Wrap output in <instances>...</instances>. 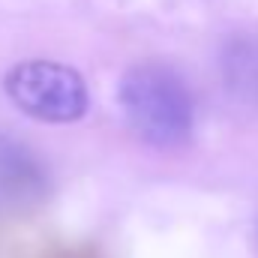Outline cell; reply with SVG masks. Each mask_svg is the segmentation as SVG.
I'll use <instances>...</instances> for the list:
<instances>
[{
    "instance_id": "1",
    "label": "cell",
    "mask_w": 258,
    "mask_h": 258,
    "mask_svg": "<svg viewBox=\"0 0 258 258\" xmlns=\"http://www.w3.org/2000/svg\"><path fill=\"white\" fill-rule=\"evenodd\" d=\"M120 105L129 129L150 147L174 150L192 135V93L174 69L162 63L132 66L120 81Z\"/></svg>"
},
{
    "instance_id": "2",
    "label": "cell",
    "mask_w": 258,
    "mask_h": 258,
    "mask_svg": "<svg viewBox=\"0 0 258 258\" xmlns=\"http://www.w3.org/2000/svg\"><path fill=\"white\" fill-rule=\"evenodd\" d=\"M3 90L18 111L42 123H75L87 111L81 72L57 60L15 63L3 78Z\"/></svg>"
}]
</instances>
